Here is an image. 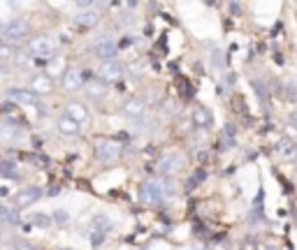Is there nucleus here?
Instances as JSON below:
<instances>
[{
    "label": "nucleus",
    "mask_w": 297,
    "mask_h": 250,
    "mask_svg": "<svg viewBox=\"0 0 297 250\" xmlns=\"http://www.w3.org/2000/svg\"><path fill=\"white\" fill-rule=\"evenodd\" d=\"M144 109H147V102H144L142 97H128V100L123 102L121 111L126 116H130V118H142Z\"/></svg>",
    "instance_id": "f8f14e48"
},
{
    "label": "nucleus",
    "mask_w": 297,
    "mask_h": 250,
    "mask_svg": "<svg viewBox=\"0 0 297 250\" xmlns=\"http://www.w3.org/2000/svg\"><path fill=\"white\" fill-rule=\"evenodd\" d=\"M56 128H58V132H61L63 137H79L81 135L79 123H74L68 116H61V118L56 121Z\"/></svg>",
    "instance_id": "4468645a"
},
{
    "label": "nucleus",
    "mask_w": 297,
    "mask_h": 250,
    "mask_svg": "<svg viewBox=\"0 0 297 250\" xmlns=\"http://www.w3.org/2000/svg\"><path fill=\"white\" fill-rule=\"evenodd\" d=\"M223 135L228 137V139H235V135H237V128L235 125H225V132Z\"/></svg>",
    "instance_id": "cd10ccee"
},
{
    "label": "nucleus",
    "mask_w": 297,
    "mask_h": 250,
    "mask_svg": "<svg viewBox=\"0 0 297 250\" xmlns=\"http://www.w3.org/2000/svg\"><path fill=\"white\" fill-rule=\"evenodd\" d=\"M7 100L9 102H16V104H30V107H35V104H40V95L33 93V90H28V88H9L7 90Z\"/></svg>",
    "instance_id": "1a4fd4ad"
},
{
    "label": "nucleus",
    "mask_w": 297,
    "mask_h": 250,
    "mask_svg": "<svg viewBox=\"0 0 297 250\" xmlns=\"http://www.w3.org/2000/svg\"><path fill=\"white\" fill-rule=\"evenodd\" d=\"M0 171L5 176H9V174H14V163H2V167H0Z\"/></svg>",
    "instance_id": "a878e982"
},
{
    "label": "nucleus",
    "mask_w": 297,
    "mask_h": 250,
    "mask_svg": "<svg viewBox=\"0 0 297 250\" xmlns=\"http://www.w3.org/2000/svg\"><path fill=\"white\" fill-rule=\"evenodd\" d=\"M91 244H93L95 248H98V246H102V244H105V234H102V232H93V239H91Z\"/></svg>",
    "instance_id": "393cba45"
},
{
    "label": "nucleus",
    "mask_w": 297,
    "mask_h": 250,
    "mask_svg": "<svg viewBox=\"0 0 297 250\" xmlns=\"http://www.w3.org/2000/svg\"><path fill=\"white\" fill-rule=\"evenodd\" d=\"M14 250H37V248H35L28 239H16V241H14Z\"/></svg>",
    "instance_id": "4be33fe9"
},
{
    "label": "nucleus",
    "mask_w": 297,
    "mask_h": 250,
    "mask_svg": "<svg viewBox=\"0 0 297 250\" xmlns=\"http://www.w3.org/2000/svg\"><path fill=\"white\" fill-rule=\"evenodd\" d=\"M281 151H284L286 158H295V153H297V149H295V144H293V142L284 144V149H281Z\"/></svg>",
    "instance_id": "b1692460"
},
{
    "label": "nucleus",
    "mask_w": 297,
    "mask_h": 250,
    "mask_svg": "<svg viewBox=\"0 0 297 250\" xmlns=\"http://www.w3.org/2000/svg\"><path fill=\"white\" fill-rule=\"evenodd\" d=\"M74 21H77V26H81V28H93V26H98V21H100V12H98L95 7H91V9H84V12L77 14Z\"/></svg>",
    "instance_id": "2eb2a0df"
},
{
    "label": "nucleus",
    "mask_w": 297,
    "mask_h": 250,
    "mask_svg": "<svg viewBox=\"0 0 297 250\" xmlns=\"http://www.w3.org/2000/svg\"><path fill=\"white\" fill-rule=\"evenodd\" d=\"M16 139H21V128L14 121H2L0 123V142L14 144Z\"/></svg>",
    "instance_id": "ddd939ff"
},
{
    "label": "nucleus",
    "mask_w": 297,
    "mask_h": 250,
    "mask_svg": "<svg viewBox=\"0 0 297 250\" xmlns=\"http://www.w3.org/2000/svg\"><path fill=\"white\" fill-rule=\"evenodd\" d=\"M51 220H54L56 225H68L70 213H68V211H63V209H58V211L54 213V216H51Z\"/></svg>",
    "instance_id": "aec40b11"
},
{
    "label": "nucleus",
    "mask_w": 297,
    "mask_h": 250,
    "mask_svg": "<svg viewBox=\"0 0 297 250\" xmlns=\"http://www.w3.org/2000/svg\"><path fill=\"white\" fill-rule=\"evenodd\" d=\"M86 95L91 97V100H102L105 97V93H107V88H105V83L102 82H91V83H86Z\"/></svg>",
    "instance_id": "a211bd4d"
},
{
    "label": "nucleus",
    "mask_w": 297,
    "mask_h": 250,
    "mask_svg": "<svg viewBox=\"0 0 297 250\" xmlns=\"http://www.w3.org/2000/svg\"><path fill=\"white\" fill-rule=\"evenodd\" d=\"M239 9H242V5H239V2H232V5H230V12H239Z\"/></svg>",
    "instance_id": "c756f323"
},
{
    "label": "nucleus",
    "mask_w": 297,
    "mask_h": 250,
    "mask_svg": "<svg viewBox=\"0 0 297 250\" xmlns=\"http://www.w3.org/2000/svg\"><path fill=\"white\" fill-rule=\"evenodd\" d=\"M211 61L216 63V68H218V70H223V56H221V51H214V56H211Z\"/></svg>",
    "instance_id": "bb28decb"
},
{
    "label": "nucleus",
    "mask_w": 297,
    "mask_h": 250,
    "mask_svg": "<svg viewBox=\"0 0 297 250\" xmlns=\"http://www.w3.org/2000/svg\"><path fill=\"white\" fill-rule=\"evenodd\" d=\"M93 56H95V58H100V63L116 61V56H119V47H116V42H112L109 37H105V40H98L93 44Z\"/></svg>",
    "instance_id": "0eeeda50"
},
{
    "label": "nucleus",
    "mask_w": 297,
    "mask_h": 250,
    "mask_svg": "<svg viewBox=\"0 0 297 250\" xmlns=\"http://www.w3.org/2000/svg\"><path fill=\"white\" fill-rule=\"evenodd\" d=\"M42 197V190L37 185H28V188H21L16 195H14V209H26L30 204H35Z\"/></svg>",
    "instance_id": "6e6552de"
},
{
    "label": "nucleus",
    "mask_w": 297,
    "mask_h": 250,
    "mask_svg": "<svg viewBox=\"0 0 297 250\" xmlns=\"http://www.w3.org/2000/svg\"><path fill=\"white\" fill-rule=\"evenodd\" d=\"M119 156H121V146L116 142H112V139H100V142L95 144V158L100 163L112 165L119 160Z\"/></svg>",
    "instance_id": "7ed1b4c3"
},
{
    "label": "nucleus",
    "mask_w": 297,
    "mask_h": 250,
    "mask_svg": "<svg viewBox=\"0 0 297 250\" xmlns=\"http://www.w3.org/2000/svg\"><path fill=\"white\" fill-rule=\"evenodd\" d=\"M288 121H291L293 125H295V130H297V111H293V114L288 116Z\"/></svg>",
    "instance_id": "c85d7f7f"
},
{
    "label": "nucleus",
    "mask_w": 297,
    "mask_h": 250,
    "mask_svg": "<svg viewBox=\"0 0 297 250\" xmlns=\"http://www.w3.org/2000/svg\"><path fill=\"white\" fill-rule=\"evenodd\" d=\"M95 227H98L95 232H102V234H105V232L112 230V223H109L107 216H100V218H98V223H95Z\"/></svg>",
    "instance_id": "412c9836"
},
{
    "label": "nucleus",
    "mask_w": 297,
    "mask_h": 250,
    "mask_svg": "<svg viewBox=\"0 0 297 250\" xmlns=\"http://www.w3.org/2000/svg\"><path fill=\"white\" fill-rule=\"evenodd\" d=\"M61 250H70V248H61Z\"/></svg>",
    "instance_id": "7c9ffc66"
},
{
    "label": "nucleus",
    "mask_w": 297,
    "mask_h": 250,
    "mask_svg": "<svg viewBox=\"0 0 297 250\" xmlns=\"http://www.w3.org/2000/svg\"><path fill=\"white\" fill-rule=\"evenodd\" d=\"M30 223H33L35 227H51L54 220H51V216H47V213H33V216H30Z\"/></svg>",
    "instance_id": "6ab92c4d"
},
{
    "label": "nucleus",
    "mask_w": 297,
    "mask_h": 250,
    "mask_svg": "<svg viewBox=\"0 0 297 250\" xmlns=\"http://www.w3.org/2000/svg\"><path fill=\"white\" fill-rule=\"evenodd\" d=\"M214 123V116H211V111L207 107H195L193 109V125L200 130H207Z\"/></svg>",
    "instance_id": "dca6fc26"
},
{
    "label": "nucleus",
    "mask_w": 297,
    "mask_h": 250,
    "mask_svg": "<svg viewBox=\"0 0 297 250\" xmlns=\"http://www.w3.org/2000/svg\"><path fill=\"white\" fill-rule=\"evenodd\" d=\"M30 90L37 93V95L49 93V90H51V79H49L47 72H37V75H33V79H30Z\"/></svg>",
    "instance_id": "f3484780"
},
{
    "label": "nucleus",
    "mask_w": 297,
    "mask_h": 250,
    "mask_svg": "<svg viewBox=\"0 0 297 250\" xmlns=\"http://www.w3.org/2000/svg\"><path fill=\"white\" fill-rule=\"evenodd\" d=\"M9 216H12V209H7L5 204H0V225H9Z\"/></svg>",
    "instance_id": "5701e85b"
},
{
    "label": "nucleus",
    "mask_w": 297,
    "mask_h": 250,
    "mask_svg": "<svg viewBox=\"0 0 297 250\" xmlns=\"http://www.w3.org/2000/svg\"><path fill=\"white\" fill-rule=\"evenodd\" d=\"M28 54L35 58H47L54 54V37L51 35H37L28 42Z\"/></svg>",
    "instance_id": "20e7f679"
},
{
    "label": "nucleus",
    "mask_w": 297,
    "mask_h": 250,
    "mask_svg": "<svg viewBox=\"0 0 297 250\" xmlns=\"http://www.w3.org/2000/svg\"><path fill=\"white\" fill-rule=\"evenodd\" d=\"M172 185L167 181H144L140 185V199L144 204H162L167 197H172Z\"/></svg>",
    "instance_id": "f257e3e1"
},
{
    "label": "nucleus",
    "mask_w": 297,
    "mask_h": 250,
    "mask_svg": "<svg viewBox=\"0 0 297 250\" xmlns=\"http://www.w3.org/2000/svg\"><path fill=\"white\" fill-rule=\"evenodd\" d=\"M65 116L72 118L74 123H79V125H86L91 121V114H88V109L81 104V102H68L65 104Z\"/></svg>",
    "instance_id": "9b49d317"
},
{
    "label": "nucleus",
    "mask_w": 297,
    "mask_h": 250,
    "mask_svg": "<svg viewBox=\"0 0 297 250\" xmlns=\"http://www.w3.org/2000/svg\"><path fill=\"white\" fill-rule=\"evenodd\" d=\"M81 86H84V72L79 68H70L63 72V88L68 93H77Z\"/></svg>",
    "instance_id": "9d476101"
},
{
    "label": "nucleus",
    "mask_w": 297,
    "mask_h": 250,
    "mask_svg": "<svg viewBox=\"0 0 297 250\" xmlns=\"http://www.w3.org/2000/svg\"><path fill=\"white\" fill-rule=\"evenodd\" d=\"M123 72H126V65L116 58V61L100 63V68H98V79H100V82H116V79H121L123 77Z\"/></svg>",
    "instance_id": "423d86ee"
},
{
    "label": "nucleus",
    "mask_w": 297,
    "mask_h": 250,
    "mask_svg": "<svg viewBox=\"0 0 297 250\" xmlns=\"http://www.w3.org/2000/svg\"><path fill=\"white\" fill-rule=\"evenodd\" d=\"M0 35L5 42H21L30 35V23L26 19H12L0 26Z\"/></svg>",
    "instance_id": "f03ea898"
},
{
    "label": "nucleus",
    "mask_w": 297,
    "mask_h": 250,
    "mask_svg": "<svg viewBox=\"0 0 297 250\" xmlns=\"http://www.w3.org/2000/svg\"><path fill=\"white\" fill-rule=\"evenodd\" d=\"M183 169V158L179 153H165L158 160V174L162 176H176Z\"/></svg>",
    "instance_id": "39448f33"
}]
</instances>
